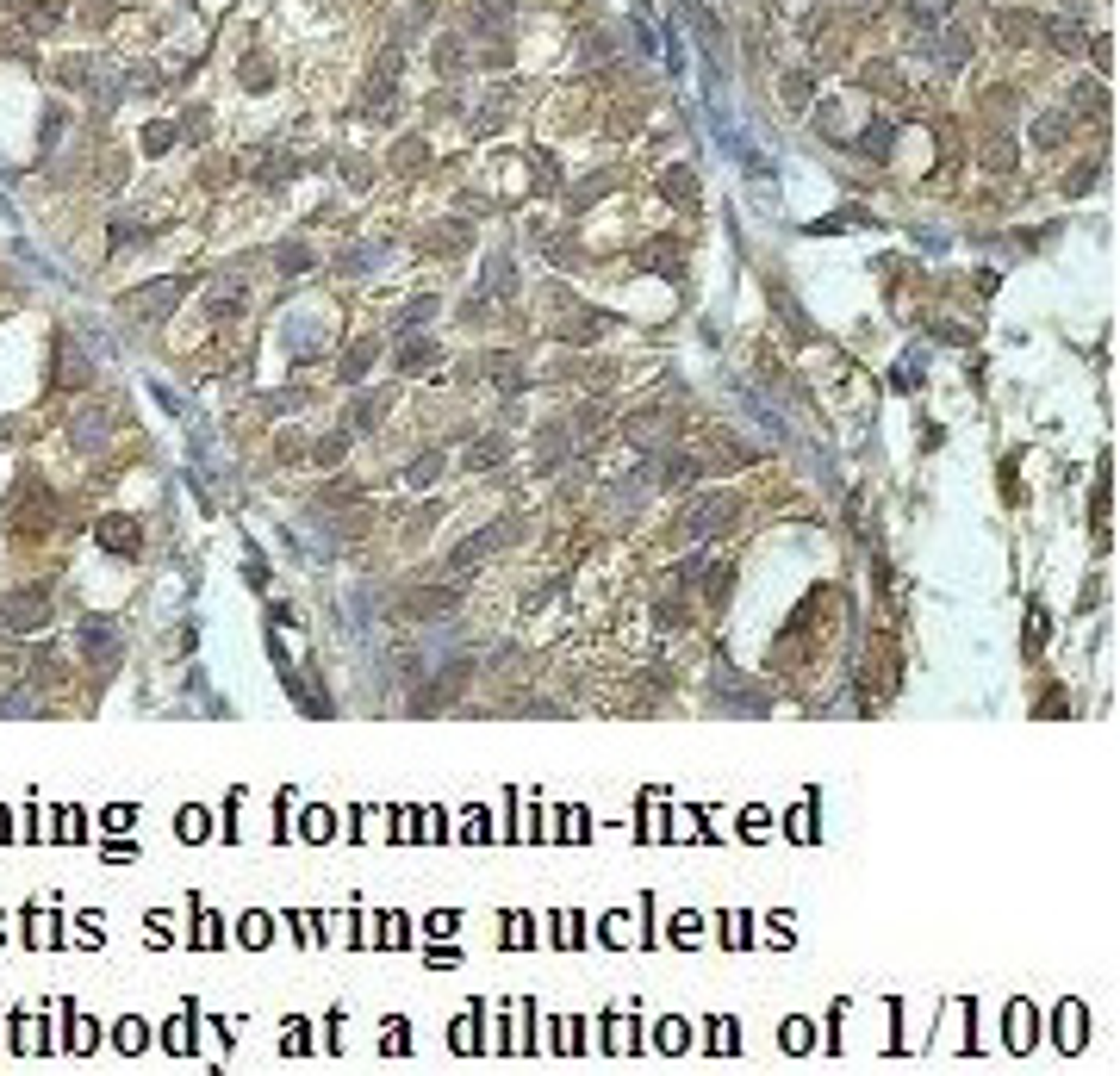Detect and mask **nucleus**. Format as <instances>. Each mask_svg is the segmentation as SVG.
I'll use <instances>...</instances> for the list:
<instances>
[{
  "mask_svg": "<svg viewBox=\"0 0 1120 1076\" xmlns=\"http://www.w3.org/2000/svg\"><path fill=\"white\" fill-rule=\"evenodd\" d=\"M82 660L100 666V672H112V666H118V635H112L107 623H87L82 628Z\"/></svg>",
  "mask_w": 1120,
  "mask_h": 1076,
  "instance_id": "f257e3e1",
  "label": "nucleus"
},
{
  "mask_svg": "<svg viewBox=\"0 0 1120 1076\" xmlns=\"http://www.w3.org/2000/svg\"><path fill=\"white\" fill-rule=\"evenodd\" d=\"M44 616H50V603H44V592H19V598H12V610H7V623H44Z\"/></svg>",
  "mask_w": 1120,
  "mask_h": 1076,
  "instance_id": "f03ea898",
  "label": "nucleus"
},
{
  "mask_svg": "<svg viewBox=\"0 0 1120 1076\" xmlns=\"http://www.w3.org/2000/svg\"><path fill=\"white\" fill-rule=\"evenodd\" d=\"M100 535H107V542H112V554H137V548H131V542H137V523L112 517V523H100Z\"/></svg>",
  "mask_w": 1120,
  "mask_h": 1076,
  "instance_id": "7ed1b4c3",
  "label": "nucleus"
}]
</instances>
